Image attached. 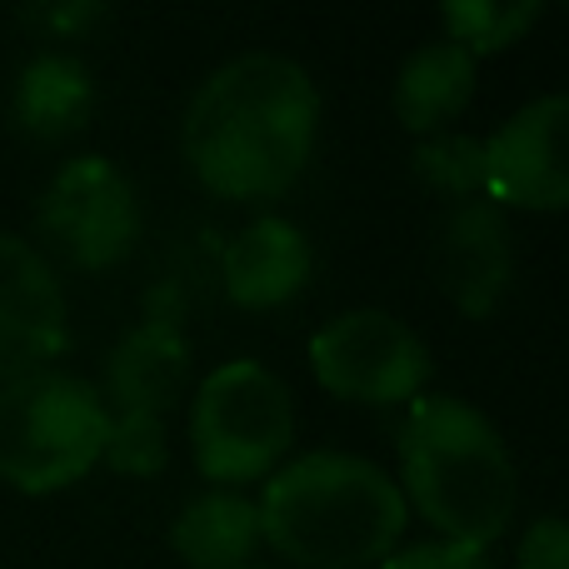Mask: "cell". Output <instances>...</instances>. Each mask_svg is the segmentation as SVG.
Wrapping results in <instances>:
<instances>
[{"label":"cell","mask_w":569,"mask_h":569,"mask_svg":"<svg viewBox=\"0 0 569 569\" xmlns=\"http://www.w3.org/2000/svg\"><path fill=\"white\" fill-rule=\"evenodd\" d=\"M320 130V90L300 60L246 50L210 70L180 126V146L206 190L270 200L300 180Z\"/></svg>","instance_id":"cell-1"},{"label":"cell","mask_w":569,"mask_h":569,"mask_svg":"<svg viewBox=\"0 0 569 569\" xmlns=\"http://www.w3.org/2000/svg\"><path fill=\"white\" fill-rule=\"evenodd\" d=\"M445 36L460 40L475 60L490 56V50H505L525 36V30L540 20V6L535 0H450L440 10Z\"/></svg>","instance_id":"cell-16"},{"label":"cell","mask_w":569,"mask_h":569,"mask_svg":"<svg viewBox=\"0 0 569 569\" xmlns=\"http://www.w3.org/2000/svg\"><path fill=\"white\" fill-rule=\"evenodd\" d=\"M380 569H495L480 550H465V545H445V540H425L410 550L390 555Z\"/></svg>","instance_id":"cell-20"},{"label":"cell","mask_w":569,"mask_h":569,"mask_svg":"<svg viewBox=\"0 0 569 569\" xmlns=\"http://www.w3.org/2000/svg\"><path fill=\"white\" fill-rule=\"evenodd\" d=\"M295 440V395L270 365L230 360L210 370L190 405V450L216 490L276 475Z\"/></svg>","instance_id":"cell-5"},{"label":"cell","mask_w":569,"mask_h":569,"mask_svg":"<svg viewBox=\"0 0 569 569\" xmlns=\"http://www.w3.org/2000/svg\"><path fill=\"white\" fill-rule=\"evenodd\" d=\"M190 380V340L170 315H150L136 330L120 335L106 360V390L116 415H160L180 400Z\"/></svg>","instance_id":"cell-11"},{"label":"cell","mask_w":569,"mask_h":569,"mask_svg":"<svg viewBox=\"0 0 569 569\" xmlns=\"http://www.w3.org/2000/svg\"><path fill=\"white\" fill-rule=\"evenodd\" d=\"M40 236L80 270H110L136 250L140 200L126 170L106 156H76L50 176L36 210Z\"/></svg>","instance_id":"cell-7"},{"label":"cell","mask_w":569,"mask_h":569,"mask_svg":"<svg viewBox=\"0 0 569 569\" xmlns=\"http://www.w3.org/2000/svg\"><path fill=\"white\" fill-rule=\"evenodd\" d=\"M395 445H400L405 505H415L445 545L485 555L510 530L520 480L510 445L490 425V415L455 395H415Z\"/></svg>","instance_id":"cell-3"},{"label":"cell","mask_w":569,"mask_h":569,"mask_svg":"<svg viewBox=\"0 0 569 569\" xmlns=\"http://www.w3.org/2000/svg\"><path fill=\"white\" fill-rule=\"evenodd\" d=\"M110 405L80 375L36 370L0 385V480L26 495L76 485L106 455Z\"/></svg>","instance_id":"cell-4"},{"label":"cell","mask_w":569,"mask_h":569,"mask_svg":"<svg viewBox=\"0 0 569 569\" xmlns=\"http://www.w3.org/2000/svg\"><path fill=\"white\" fill-rule=\"evenodd\" d=\"M475 70L480 60L460 46V40L440 36L410 50L395 76V116L415 136H440L445 120H455L475 96Z\"/></svg>","instance_id":"cell-13"},{"label":"cell","mask_w":569,"mask_h":569,"mask_svg":"<svg viewBox=\"0 0 569 569\" xmlns=\"http://www.w3.org/2000/svg\"><path fill=\"white\" fill-rule=\"evenodd\" d=\"M170 545L190 569H250L256 550L266 545L256 500L236 490L196 495L170 525Z\"/></svg>","instance_id":"cell-14"},{"label":"cell","mask_w":569,"mask_h":569,"mask_svg":"<svg viewBox=\"0 0 569 569\" xmlns=\"http://www.w3.org/2000/svg\"><path fill=\"white\" fill-rule=\"evenodd\" d=\"M310 370L340 400L410 405L430 380V350L400 315L355 305L310 335Z\"/></svg>","instance_id":"cell-6"},{"label":"cell","mask_w":569,"mask_h":569,"mask_svg":"<svg viewBox=\"0 0 569 569\" xmlns=\"http://www.w3.org/2000/svg\"><path fill=\"white\" fill-rule=\"evenodd\" d=\"M100 460L120 475H136V480L160 475L170 460L166 420H160V415H116L110 410V435H106V455H100Z\"/></svg>","instance_id":"cell-18"},{"label":"cell","mask_w":569,"mask_h":569,"mask_svg":"<svg viewBox=\"0 0 569 569\" xmlns=\"http://www.w3.org/2000/svg\"><path fill=\"white\" fill-rule=\"evenodd\" d=\"M485 196L500 210H569V90L530 100L485 136Z\"/></svg>","instance_id":"cell-8"},{"label":"cell","mask_w":569,"mask_h":569,"mask_svg":"<svg viewBox=\"0 0 569 569\" xmlns=\"http://www.w3.org/2000/svg\"><path fill=\"white\" fill-rule=\"evenodd\" d=\"M220 280H226L230 300L246 305V310L284 305L310 280V240L290 220L260 216L226 240V250H220Z\"/></svg>","instance_id":"cell-12"},{"label":"cell","mask_w":569,"mask_h":569,"mask_svg":"<svg viewBox=\"0 0 569 569\" xmlns=\"http://www.w3.org/2000/svg\"><path fill=\"white\" fill-rule=\"evenodd\" d=\"M90 106H96V80H90V70L80 66L76 56L46 50V56L26 60V70H20L10 116H16V126L26 130V136L60 140L86 126Z\"/></svg>","instance_id":"cell-15"},{"label":"cell","mask_w":569,"mask_h":569,"mask_svg":"<svg viewBox=\"0 0 569 569\" xmlns=\"http://www.w3.org/2000/svg\"><path fill=\"white\" fill-rule=\"evenodd\" d=\"M66 350V290L30 240L0 230V385L50 370Z\"/></svg>","instance_id":"cell-9"},{"label":"cell","mask_w":569,"mask_h":569,"mask_svg":"<svg viewBox=\"0 0 569 569\" xmlns=\"http://www.w3.org/2000/svg\"><path fill=\"white\" fill-rule=\"evenodd\" d=\"M106 10L100 6H46V10H30V20H40V26H50V30H80V26H90V20H100Z\"/></svg>","instance_id":"cell-21"},{"label":"cell","mask_w":569,"mask_h":569,"mask_svg":"<svg viewBox=\"0 0 569 569\" xmlns=\"http://www.w3.org/2000/svg\"><path fill=\"white\" fill-rule=\"evenodd\" d=\"M520 569H569V520L565 515H535L515 550Z\"/></svg>","instance_id":"cell-19"},{"label":"cell","mask_w":569,"mask_h":569,"mask_svg":"<svg viewBox=\"0 0 569 569\" xmlns=\"http://www.w3.org/2000/svg\"><path fill=\"white\" fill-rule=\"evenodd\" d=\"M430 266L445 300L460 315H470V320H485L505 300L515 276V240L505 210L490 196L455 200L450 216L440 220Z\"/></svg>","instance_id":"cell-10"},{"label":"cell","mask_w":569,"mask_h":569,"mask_svg":"<svg viewBox=\"0 0 569 569\" xmlns=\"http://www.w3.org/2000/svg\"><path fill=\"white\" fill-rule=\"evenodd\" d=\"M260 535L300 569H370L395 555L410 520L400 485L365 455L310 450L260 495Z\"/></svg>","instance_id":"cell-2"},{"label":"cell","mask_w":569,"mask_h":569,"mask_svg":"<svg viewBox=\"0 0 569 569\" xmlns=\"http://www.w3.org/2000/svg\"><path fill=\"white\" fill-rule=\"evenodd\" d=\"M410 160H415V176L425 186L445 190V196H455V200L485 196V140L480 136H450V130H440V136H425Z\"/></svg>","instance_id":"cell-17"}]
</instances>
